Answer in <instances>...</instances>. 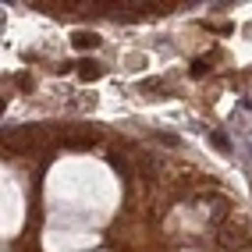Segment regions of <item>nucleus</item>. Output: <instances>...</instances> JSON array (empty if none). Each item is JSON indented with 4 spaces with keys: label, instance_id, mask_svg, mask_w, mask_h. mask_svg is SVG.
I'll return each mask as SVG.
<instances>
[{
    "label": "nucleus",
    "instance_id": "obj_1",
    "mask_svg": "<svg viewBox=\"0 0 252 252\" xmlns=\"http://www.w3.org/2000/svg\"><path fill=\"white\" fill-rule=\"evenodd\" d=\"M217 242H220V252H249L252 242H249V234L242 224H224L220 234H217Z\"/></svg>",
    "mask_w": 252,
    "mask_h": 252
},
{
    "label": "nucleus",
    "instance_id": "obj_6",
    "mask_svg": "<svg viewBox=\"0 0 252 252\" xmlns=\"http://www.w3.org/2000/svg\"><path fill=\"white\" fill-rule=\"evenodd\" d=\"M213 146H220V149L227 146V139H224V131H213Z\"/></svg>",
    "mask_w": 252,
    "mask_h": 252
},
{
    "label": "nucleus",
    "instance_id": "obj_5",
    "mask_svg": "<svg viewBox=\"0 0 252 252\" xmlns=\"http://www.w3.org/2000/svg\"><path fill=\"white\" fill-rule=\"evenodd\" d=\"M206 71H210V64H206V61H195V64H192V78H203Z\"/></svg>",
    "mask_w": 252,
    "mask_h": 252
},
{
    "label": "nucleus",
    "instance_id": "obj_2",
    "mask_svg": "<svg viewBox=\"0 0 252 252\" xmlns=\"http://www.w3.org/2000/svg\"><path fill=\"white\" fill-rule=\"evenodd\" d=\"M71 43H75V50H96L99 46V36H93V32H75Z\"/></svg>",
    "mask_w": 252,
    "mask_h": 252
},
{
    "label": "nucleus",
    "instance_id": "obj_4",
    "mask_svg": "<svg viewBox=\"0 0 252 252\" xmlns=\"http://www.w3.org/2000/svg\"><path fill=\"white\" fill-rule=\"evenodd\" d=\"M78 75L86 78V82H93V78H99V68H96V64H82V68H78Z\"/></svg>",
    "mask_w": 252,
    "mask_h": 252
},
{
    "label": "nucleus",
    "instance_id": "obj_3",
    "mask_svg": "<svg viewBox=\"0 0 252 252\" xmlns=\"http://www.w3.org/2000/svg\"><path fill=\"white\" fill-rule=\"evenodd\" d=\"M110 167H114V171H121L125 178H131V163H128V157H121V153H110Z\"/></svg>",
    "mask_w": 252,
    "mask_h": 252
}]
</instances>
